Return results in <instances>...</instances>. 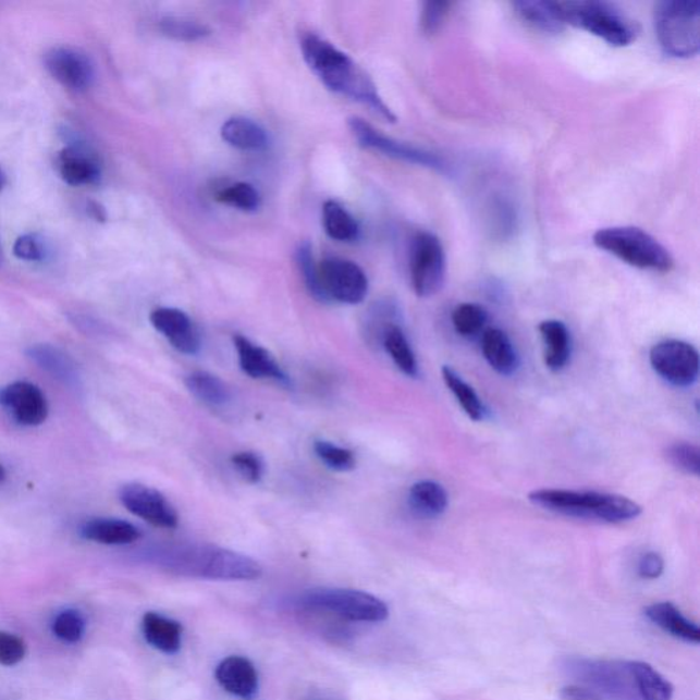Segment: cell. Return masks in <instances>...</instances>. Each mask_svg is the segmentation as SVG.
<instances>
[{
	"mask_svg": "<svg viewBox=\"0 0 700 700\" xmlns=\"http://www.w3.org/2000/svg\"><path fill=\"white\" fill-rule=\"evenodd\" d=\"M304 61L326 87L361 101L389 122H395L393 111L378 94L377 85L346 53L315 34L302 39Z\"/></svg>",
	"mask_w": 700,
	"mask_h": 700,
	"instance_id": "cell-1",
	"label": "cell"
},
{
	"mask_svg": "<svg viewBox=\"0 0 700 700\" xmlns=\"http://www.w3.org/2000/svg\"><path fill=\"white\" fill-rule=\"evenodd\" d=\"M159 561L175 574L210 580H255L263 569L258 561L211 544H183L159 553Z\"/></svg>",
	"mask_w": 700,
	"mask_h": 700,
	"instance_id": "cell-2",
	"label": "cell"
},
{
	"mask_svg": "<svg viewBox=\"0 0 700 700\" xmlns=\"http://www.w3.org/2000/svg\"><path fill=\"white\" fill-rule=\"evenodd\" d=\"M528 500L557 515L609 524L634 520L641 515V506L635 501L600 491L542 489L528 494Z\"/></svg>",
	"mask_w": 700,
	"mask_h": 700,
	"instance_id": "cell-3",
	"label": "cell"
},
{
	"mask_svg": "<svg viewBox=\"0 0 700 700\" xmlns=\"http://www.w3.org/2000/svg\"><path fill=\"white\" fill-rule=\"evenodd\" d=\"M557 8L565 25L587 30L613 47L630 46L640 35L638 21L614 3L577 0L557 2Z\"/></svg>",
	"mask_w": 700,
	"mask_h": 700,
	"instance_id": "cell-4",
	"label": "cell"
},
{
	"mask_svg": "<svg viewBox=\"0 0 700 700\" xmlns=\"http://www.w3.org/2000/svg\"><path fill=\"white\" fill-rule=\"evenodd\" d=\"M656 39L667 56L677 60L697 57L700 50L698 0H664L654 8Z\"/></svg>",
	"mask_w": 700,
	"mask_h": 700,
	"instance_id": "cell-5",
	"label": "cell"
},
{
	"mask_svg": "<svg viewBox=\"0 0 700 700\" xmlns=\"http://www.w3.org/2000/svg\"><path fill=\"white\" fill-rule=\"evenodd\" d=\"M594 244L624 263L640 270L670 272L675 266L670 250L644 230L614 226L598 230Z\"/></svg>",
	"mask_w": 700,
	"mask_h": 700,
	"instance_id": "cell-6",
	"label": "cell"
},
{
	"mask_svg": "<svg viewBox=\"0 0 700 700\" xmlns=\"http://www.w3.org/2000/svg\"><path fill=\"white\" fill-rule=\"evenodd\" d=\"M304 606L336 614L349 622L381 623L389 617L386 603L368 592L349 589H315L302 597Z\"/></svg>",
	"mask_w": 700,
	"mask_h": 700,
	"instance_id": "cell-7",
	"label": "cell"
},
{
	"mask_svg": "<svg viewBox=\"0 0 700 700\" xmlns=\"http://www.w3.org/2000/svg\"><path fill=\"white\" fill-rule=\"evenodd\" d=\"M410 282L421 298L437 295L445 285L446 255L441 240L429 232L416 234L409 253Z\"/></svg>",
	"mask_w": 700,
	"mask_h": 700,
	"instance_id": "cell-8",
	"label": "cell"
},
{
	"mask_svg": "<svg viewBox=\"0 0 700 700\" xmlns=\"http://www.w3.org/2000/svg\"><path fill=\"white\" fill-rule=\"evenodd\" d=\"M650 363L654 371L676 388H689L698 381L699 352L688 342L662 341L651 347Z\"/></svg>",
	"mask_w": 700,
	"mask_h": 700,
	"instance_id": "cell-9",
	"label": "cell"
},
{
	"mask_svg": "<svg viewBox=\"0 0 700 700\" xmlns=\"http://www.w3.org/2000/svg\"><path fill=\"white\" fill-rule=\"evenodd\" d=\"M320 286L328 302L356 306L365 302L368 293L366 272L354 261L330 258L318 266Z\"/></svg>",
	"mask_w": 700,
	"mask_h": 700,
	"instance_id": "cell-10",
	"label": "cell"
},
{
	"mask_svg": "<svg viewBox=\"0 0 700 700\" xmlns=\"http://www.w3.org/2000/svg\"><path fill=\"white\" fill-rule=\"evenodd\" d=\"M349 127L361 147L373 149V151L382 152L393 159L403 160V162L423 165V168L440 171V173H447L449 168L445 160L438 157V155L384 136L373 130L366 121L351 119Z\"/></svg>",
	"mask_w": 700,
	"mask_h": 700,
	"instance_id": "cell-11",
	"label": "cell"
},
{
	"mask_svg": "<svg viewBox=\"0 0 700 700\" xmlns=\"http://www.w3.org/2000/svg\"><path fill=\"white\" fill-rule=\"evenodd\" d=\"M45 66L56 82L72 93H87L95 83L96 72L93 60L88 53L76 47H52L46 52Z\"/></svg>",
	"mask_w": 700,
	"mask_h": 700,
	"instance_id": "cell-12",
	"label": "cell"
},
{
	"mask_svg": "<svg viewBox=\"0 0 700 700\" xmlns=\"http://www.w3.org/2000/svg\"><path fill=\"white\" fill-rule=\"evenodd\" d=\"M120 500L127 511L158 528L173 530L179 526V513L157 489L142 483L125 484Z\"/></svg>",
	"mask_w": 700,
	"mask_h": 700,
	"instance_id": "cell-13",
	"label": "cell"
},
{
	"mask_svg": "<svg viewBox=\"0 0 700 700\" xmlns=\"http://www.w3.org/2000/svg\"><path fill=\"white\" fill-rule=\"evenodd\" d=\"M0 406L20 426L37 427L48 418L46 394L35 383L17 381L0 389Z\"/></svg>",
	"mask_w": 700,
	"mask_h": 700,
	"instance_id": "cell-14",
	"label": "cell"
},
{
	"mask_svg": "<svg viewBox=\"0 0 700 700\" xmlns=\"http://www.w3.org/2000/svg\"><path fill=\"white\" fill-rule=\"evenodd\" d=\"M155 330L159 331L180 354L197 355L201 349V335L196 324L184 311L162 307L153 309L149 317Z\"/></svg>",
	"mask_w": 700,
	"mask_h": 700,
	"instance_id": "cell-15",
	"label": "cell"
},
{
	"mask_svg": "<svg viewBox=\"0 0 700 700\" xmlns=\"http://www.w3.org/2000/svg\"><path fill=\"white\" fill-rule=\"evenodd\" d=\"M58 173L66 184L89 186L100 183L101 162L93 148L84 143H71L62 149L57 159Z\"/></svg>",
	"mask_w": 700,
	"mask_h": 700,
	"instance_id": "cell-16",
	"label": "cell"
},
{
	"mask_svg": "<svg viewBox=\"0 0 700 700\" xmlns=\"http://www.w3.org/2000/svg\"><path fill=\"white\" fill-rule=\"evenodd\" d=\"M237 351L238 365L244 373L254 379H270L283 386H291L288 378L269 351L242 334L233 336Z\"/></svg>",
	"mask_w": 700,
	"mask_h": 700,
	"instance_id": "cell-17",
	"label": "cell"
},
{
	"mask_svg": "<svg viewBox=\"0 0 700 700\" xmlns=\"http://www.w3.org/2000/svg\"><path fill=\"white\" fill-rule=\"evenodd\" d=\"M216 678L224 691L243 700H254L259 693V675L253 662L233 655L218 665Z\"/></svg>",
	"mask_w": 700,
	"mask_h": 700,
	"instance_id": "cell-18",
	"label": "cell"
},
{
	"mask_svg": "<svg viewBox=\"0 0 700 700\" xmlns=\"http://www.w3.org/2000/svg\"><path fill=\"white\" fill-rule=\"evenodd\" d=\"M26 357L42 371H46L48 376L67 388L76 389L82 384V376H79L76 361L60 347L50 344H35L26 349Z\"/></svg>",
	"mask_w": 700,
	"mask_h": 700,
	"instance_id": "cell-19",
	"label": "cell"
},
{
	"mask_svg": "<svg viewBox=\"0 0 700 700\" xmlns=\"http://www.w3.org/2000/svg\"><path fill=\"white\" fill-rule=\"evenodd\" d=\"M79 532L87 541L109 544V547H124V544L135 543L142 537L135 524L110 517L90 518L83 524Z\"/></svg>",
	"mask_w": 700,
	"mask_h": 700,
	"instance_id": "cell-20",
	"label": "cell"
},
{
	"mask_svg": "<svg viewBox=\"0 0 700 700\" xmlns=\"http://www.w3.org/2000/svg\"><path fill=\"white\" fill-rule=\"evenodd\" d=\"M646 616L656 627L687 643H700V629L671 602H659L646 609Z\"/></svg>",
	"mask_w": 700,
	"mask_h": 700,
	"instance_id": "cell-21",
	"label": "cell"
},
{
	"mask_svg": "<svg viewBox=\"0 0 700 700\" xmlns=\"http://www.w3.org/2000/svg\"><path fill=\"white\" fill-rule=\"evenodd\" d=\"M143 634L148 644L169 655L177 654L183 643V625L153 612L144 616Z\"/></svg>",
	"mask_w": 700,
	"mask_h": 700,
	"instance_id": "cell-22",
	"label": "cell"
},
{
	"mask_svg": "<svg viewBox=\"0 0 700 700\" xmlns=\"http://www.w3.org/2000/svg\"><path fill=\"white\" fill-rule=\"evenodd\" d=\"M539 333L544 344V365L554 372L564 370L572 352L568 328L560 320H544L539 324Z\"/></svg>",
	"mask_w": 700,
	"mask_h": 700,
	"instance_id": "cell-23",
	"label": "cell"
},
{
	"mask_svg": "<svg viewBox=\"0 0 700 700\" xmlns=\"http://www.w3.org/2000/svg\"><path fill=\"white\" fill-rule=\"evenodd\" d=\"M482 349L486 360L501 376L511 377L518 370L520 360L509 336L500 329L484 331Z\"/></svg>",
	"mask_w": 700,
	"mask_h": 700,
	"instance_id": "cell-24",
	"label": "cell"
},
{
	"mask_svg": "<svg viewBox=\"0 0 700 700\" xmlns=\"http://www.w3.org/2000/svg\"><path fill=\"white\" fill-rule=\"evenodd\" d=\"M516 14L531 28L547 35H558L565 29V23L561 19L557 2H542V0H523L512 3Z\"/></svg>",
	"mask_w": 700,
	"mask_h": 700,
	"instance_id": "cell-25",
	"label": "cell"
},
{
	"mask_svg": "<svg viewBox=\"0 0 700 700\" xmlns=\"http://www.w3.org/2000/svg\"><path fill=\"white\" fill-rule=\"evenodd\" d=\"M221 136L229 146L242 151L258 152L269 147V136L263 127L242 116L224 122Z\"/></svg>",
	"mask_w": 700,
	"mask_h": 700,
	"instance_id": "cell-26",
	"label": "cell"
},
{
	"mask_svg": "<svg viewBox=\"0 0 700 700\" xmlns=\"http://www.w3.org/2000/svg\"><path fill=\"white\" fill-rule=\"evenodd\" d=\"M639 700H672L675 688L650 664L629 661Z\"/></svg>",
	"mask_w": 700,
	"mask_h": 700,
	"instance_id": "cell-27",
	"label": "cell"
},
{
	"mask_svg": "<svg viewBox=\"0 0 700 700\" xmlns=\"http://www.w3.org/2000/svg\"><path fill=\"white\" fill-rule=\"evenodd\" d=\"M185 386L194 397L210 406H224L233 398L228 384L210 372H191L185 377Z\"/></svg>",
	"mask_w": 700,
	"mask_h": 700,
	"instance_id": "cell-28",
	"label": "cell"
},
{
	"mask_svg": "<svg viewBox=\"0 0 700 700\" xmlns=\"http://www.w3.org/2000/svg\"><path fill=\"white\" fill-rule=\"evenodd\" d=\"M409 504L421 516L437 517L446 511L449 495L442 484L420 480L409 490Z\"/></svg>",
	"mask_w": 700,
	"mask_h": 700,
	"instance_id": "cell-29",
	"label": "cell"
},
{
	"mask_svg": "<svg viewBox=\"0 0 700 700\" xmlns=\"http://www.w3.org/2000/svg\"><path fill=\"white\" fill-rule=\"evenodd\" d=\"M381 346L406 377L416 378L419 376L418 359H416L413 346L398 324H393L388 329Z\"/></svg>",
	"mask_w": 700,
	"mask_h": 700,
	"instance_id": "cell-30",
	"label": "cell"
},
{
	"mask_svg": "<svg viewBox=\"0 0 700 700\" xmlns=\"http://www.w3.org/2000/svg\"><path fill=\"white\" fill-rule=\"evenodd\" d=\"M322 218L326 233L336 242L351 243L359 237V223L339 202L333 200L326 201Z\"/></svg>",
	"mask_w": 700,
	"mask_h": 700,
	"instance_id": "cell-31",
	"label": "cell"
},
{
	"mask_svg": "<svg viewBox=\"0 0 700 700\" xmlns=\"http://www.w3.org/2000/svg\"><path fill=\"white\" fill-rule=\"evenodd\" d=\"M442 378L454 397L457 398L458 404L462 405L464 413L468 415V418L475 421L483 420L484 405L472 386H469L452 367L445 366L442 368Z\"/></svg>",
	"mask_w": 700,
	"mask_h": 700,
	"instance_id": "cell-32",
	"label": "cell"
},
{
	"mask_svg": "<svg viewBox=\"0 0 700 700\" xmlns=\"http://www.w3.org/2000/svg\"><path fill=\"white\" fill-rule=\"evenodd\" d=\"M488 318V311L479 304L464 303L454 309L452 322L459 335L472 339L484 329Z\"/></svg>",
	"mask_w": 700,
	"mask_h": 700,
	"instance_id": "cell-33",
	"label": "cell"
},
{
	"mask_svg": "<svg viewBox=\"0 0 700 700\" xmlns=\"http://www.w3.org/2000/svg\"><path fill=\"white\" fill-rule=\"evenodd\" d=\"M314 452L326 467L336 472H349L356 467L355 453L324 440L314 442Z\"/></svg>",
	"mask_w": 700,
	"mask_h": 700,
	"instance_id": "cell-34",
	"label": "cell"
},
{
	"mask_svg": "<svg viewBox=\"0 0 700 700\" xmlns=\"http://www.w3.org/2000/svg\"><path fill=\"white\" fill-rule=\"evenodd\" d=\"M164 36L179 41H197L210 35V29L199 21L184 17H165L159 23Z\"/></svg>",
	"mask_w": 700,
	"mask_h": 700,
	"instance_id": "cell-35",
	"label": "cell"
},
{
	"mask_svg": "<svg viewBox=\"0 0 700 700\" xmlns=\"http://www.w3.org/2000/svg\"><path fill=\"white\" fill-rule=\"evenodd\" d=\"M217 200L245 212H254L261 205L259 192L247 183H238L219 192Z\"/></svg>",
	"mask_w": 700,
	"mask_h": 700,
	"instance_id": "cell-36",
	"label": "cell"
},
{
	"mask_svg": "<svg viewBox=\"0 0 700 700\" xmlns=\"http://www.w3.org/2000/svg\"><path fill=\"white\" fill-rule=\"evenodd\" d=\"M296 261L309 295L317 298L319 303H329L324 296L322 286H320L318 266L315 265L311 244L303 243L300 247H298Z\"/></svg>",
	"mask_w": 700,
	"mask_h": 700,
	"instance_id": "cell-37",
	"label": "cell"
},
{
	"mask_svg": "<svg viewBox=\"0 0 700 700\" xmlns=\"http://www.w3.org/2000/svg\"><path fill=\"white\" fill-rule=\"evenodd\" d=\"M666 458L678 471L698 477L700 469L698 446L691 445V443H675L666 449Z\"/></svg>",
	"mask_w": 700,
	"mask_h": 700,
	"instance_id": "cell-38",
	"label": "cell"
},
{
	"mask_svg": "<svg viewBox=\"0 0 700 700\" xmlns=\"http://www.w3.org/2000/svg\"><path fill=\"white\" fill-rule=\"evenodd\" d=\"M52 630L57 638L67 641V643H76L83 638L85 622L78 612L65 611L53 619Z\"/></svg>",
	"mask_w": 700,
	"mask_h": 700,
	"instance_id": "cell-39",
	"label": "cell"
},
{
	"mask_svg": "<svg viewBox=\"0 0 700 700\" xmlns=\"http://www.w3.org/2000/svg\"><path fill=\"white\" fill-rule=\"evenodd\" d=\"M233 467L249 483H259L265 475L263 459L254 452H240L233 454Z\"/></svg>",
	"mask_w": 700,
	"mask_h": 700,
	"instance_id": "cell-40",
	"label": "cell"
},
{
	"mask_svg": "<svg viewBox=\"0 0 700 700\" xmlns=\"http://www.w3.org/2000/svg\"><path fill=\"white\" fill-rule=\"evenodd\" d=\"M452 3L425 2L421 4L420 28L427 36L435 35L441 29Z\"/></svg>",
	"mask_w": 700,
	"mask_h": 700,
	"instance_id": "cell-41",
	"label": "cell"
},
{
	"mask_svg": "<svg viewBox=\"0 0 700 700\" xmlns=\"http://www.w3.org/2000/svg\"><path fill=\"white\" fill-rule=\"evenodd\" d=\"M14 255L15 258L24 261H32V263H39V261L46 260L47 258V247L46 243L37 236V234H24V236L15 240L14 243Z\"/></svg>",
	"mask_w": 700,
	"mask_h": 700,
	"instance_id": "cell-42",
	"label": "cell"
},
{
	"mask_svg": "<svg viewBox=\"0 0 700 700\" xmlns=\"http://www.w3.org/2000/svg\"><path fill=\"white\" fill-rule=\"evenodd\" d=\"M26 646L17 635L0 630V665L14 666L24 660Z\"/></svg>",
	"mask_w": 700,
	"mask_h": 700,
	"instance_id": "cell-43",
	"label": "cell"
},
{
	"mask_svg": "<svg viewBox=\"0 0 700 700\" xmlns=\"http://www.w3.org/2000/svg\"><path fill=\"white\" fill-rule=\"evenodd\" d=\"M665 570V561L662 555L655 552H650L641 557L639 563V575L643 579L656 580L660 579Z\"/></svg>",
	"mask_w": 700,
	"mask_h": 700,
	"instance_id": "cell-44",
	"label": "cell"
},
{
	"mask_svg": "<svg viewBox=\"0 0 700 700\" xmlns=\"http://www.w3.org/2000/svg\"><path fill=\"white\" fill-rule=\"evenodd\" d=\"M561 695L565 700H603L595 689L580 686L564 687Z\"/></svg>",
	"mask_w": 700,
	"mask_h": 700,
	"instance_id": "cell-45",
	"label": "cell"
},
{
	"mask_svg": "<svg viewBox=\"0 0 700 700\" xmlns=\"http://www.w3.org/2000/svg\"><path fill=\"white\" fill-rule=\"evenodd\" d=\"M88 211L90 213V217H94L96 221H105L106 212L103 208H101L98 205V202H95V201L88 202Z\"/></svg>",
	"mask_w": 700,
	"mask_h": 700,
	"instance_id": "cell-46",
	"label": "cell"
},
{
	"mask_svg": "<svg viewBox=\"0 0 700 700\" xmlns=\"http://www.w3.org/2000/svg\"><path fill=\"white\" fill-rule=\"evenodd\" d=\"M8 179L7 174H4V171L0 169V192L3 191L4 186H7Z\"/></svg>",
	"mask_w": 700,
	"mask_h": 700,
	"instance_id": "cell-47",
	"label": "cell"
},
{
	"mask_svg": "<svg viewBox=\"0 0 700 700\" xmlns=\"http://www.w3.org/2000/svg\"><path fill=\"white\" fill-rule=\"evenodd\" d=\"M7 477H8L7 469H4L2 465H0V483H3Z\"/></svg>",
	"mask_w": 700,
	"mask_h": 700,
	"instance_id": "cell-48",
	"label": "cell"
},
{
	"mask_svg": "<svg viewBox=\"0 0 700 700\" xmlns=\"http://www.w3.org/2000/svg\"><path fill=\"white\" fill-rule=\"evenodd\" d=\"M0 261H2V248H0Z\"/></svg>",
	"mask_w": 700,
	"mask_h": 700,
	"instance_id": "cell-49",
	"label": "cell"
}]
</instances>
